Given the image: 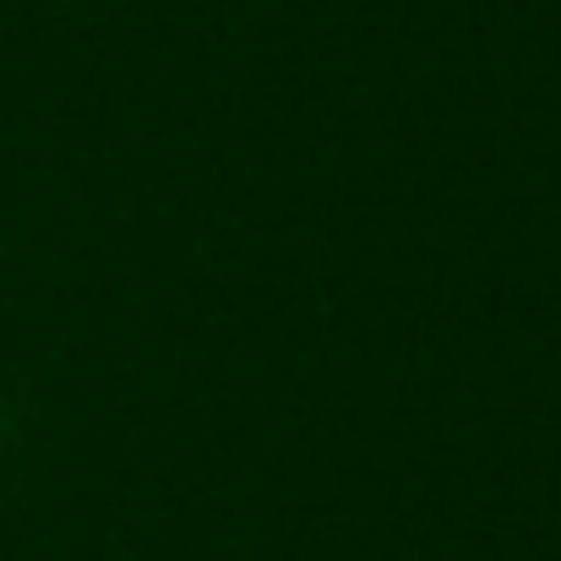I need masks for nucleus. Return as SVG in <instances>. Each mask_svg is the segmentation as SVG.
<instances>
[{
    "label": "nucleus",
    "instance_id": "1",
    "mask_svg": "<svg viewBox=\"0 0 561 561\" xmlns=\"http://www.w3.org/2000/svg\"><path fill=\"white\" fill-rule=\"evenodd\" d=\"M0 436H5V420H0Z\"/></svg>",
    "mask_w": 561,
    "mask_h": 561
}]
</instances>
